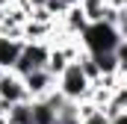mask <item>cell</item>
Masks as SVG:
<instances>
[{
    "instance_id": "1",
    "label": "cell",
    "mask_w": 127,
    "mask_h": 124,
    "mask_svg": "<svg viewBox=\"0 0 127 124\" xmlns=\"http://www.w3.org/2000/svg\"><path fill=\"white\" fill-rule=\"evenodd\" d=\"M56 89H59V94H62L65 100H71V103H83V100H89V94H92V80L83 74L80 62H71L62 74H59Z\"/></svg>"
},
{
    "instance_id": "2",
    "label": "cell",
    "mask_w": 127,
    "mask_h": 124,
    "mask_svg": "<svg viewBox=\"0 0 127 124\" xmlns=\"http://www.w3.org/2000/svg\"><path fill=\"white\" fill-rule=\"evenodd\" d=\"M121 41V35L115 27H109V24H103V21H95V24H89L83 35H80V44H83V50H89V53H106V50H115V44Z\"/></svg>"
},
{
    "instance_id": "3",
    "label": "cell",
    "mask_w": 127,
    "mask_h": 124,
    "mask_svg": "<svg viewBox=\"0 0 127 124\" xmlns=\"http://www.w3.org/2000/svg\"><path fill=\"white\" fill-rule=\"evenodd\" d=\"M47 59H50V44L47 41H24V50L18 56V65L12 68L18 77H27L32 71H41L47 68Z\"/></svg>"
},
{
    "instance_id": "4",
    "label": "cell",
    "mask_w": 127,
    "mask_h": 124,
    "mask_svg": "<svg viewBox=\"0 0 127 124\" xmlns=\"http://www.w3.org/2000/svg\"><path fill=\"white\" fill-rule=\"evenodd\" d=\"M24 86H27L30 100H44V97H50L56 92V77L47 68H41V71H32V74L24 77Z\"/></svg>"
},
{
    "instance_id": "5",
    "label": "cell",
    "mask_w": 127,
    "mask_h": 124,
    "mask_svg": "<svg viewBox=\"0 0 127 124\" xmlns=\"http://www.w3.org/2000/svg\"><path fill=\"white\" fill-rule=\"evenodd\" d=\"M0 100H3L6 106L30 100V94H27V86H24V77H18L15 71H6V74L0 77Z\"/></svg>"
},
{
    "instance_id": "6",
    "label": "cell",
    "mask_w": 127,
    "mask_h": 124,
    "mask_svg": "<svg viewBox=\"0 0 127 124\" xmlns=\"http://www.w3.org/2000/svg\"><path fill=\"white\" fill-rule=\"evenodd\" d=\"M24 50V41L21 38H9V35H0V68L12 71L18 65V56Z\"/></svg>"
},
{
    "instance_id": "7",
    "label": "cell",
    "mask_w": 127,
    "mask_h": 124,
    "mask_svg": "<svg viewBox=\"0 0 127 124\" xmlns=\"http://www.w3.org/2000/svg\"><path fill=\"white\" fill-rule=\"evenodd\" d=\"M6 124H35L32 121V100L12 103V106L6 109Z\"/></svg>"
},
{
    "instance_id": "8",
    "label": "cell",
    "mask_w": 127,
    "mask_h": 124,
    "mask_svg": "<svg viewBox=\"0 0 127 124\" xmlns=\"http://www.w3.org/2000/svg\"><path fill=\"white\" fill-rule=\"evenodd\" d=\"M32 121L35 124H56V106L44 100H32Z\"/></svg>"
},
{
    "instance_id": "9",
    "label": "cell",
    "mask_w": 127,
    "mask_h": 124,
    "mask_svg": "<svg viewBox=\"0 0 127 124\" xmlns=\"http://www.w3.org/2000/svg\"><path fill=\"white\" fill-rule=\"evenodd\" d=\"M97 62V68H100V77H112V74H118V59H115V53L112 50H106V53H92Z\"/></svg>"
},
{
    "instance_id": "10",
    "label": "cell",
    "mask_w": 127,
    "mask_h": 124,
    "mask_svg": "<svg viewBox=\"0 0 127 124\" xmlns=\"http://www.w3.org/2000/svg\"><path fill=\"white\" fill-rule=\"evenodd\" d=\"M77 62H80V68H83V74H86V77L92 80V86H95V83H100V68H97L95 56H92L89 50H83V56H80Z\"/></svg>"
},
{
    "instance_id": "11",
    "label": "cell",
    "mask_w": 127,
    "mask_h": 124,
    "mask_svg": "<svg viewBox=\"0 0 127 124\" xmlns=\"http://www.w3.org/2000/svg\"><path fill=\"white\" fill-rule=\"evenodd\" d=\"M109 3H103V0H83L80 3V9L86 12V18H89V24H95V21H103V9H106Z\"/></svg>"
},
{
    "instance_id": "12",
    "label": "cell",
    "mask_w": 127,
    "mask_h": 124,
    "mask_svg": "<svg viewBox=\"0 0 127 124\" xmlns=\"http://www.w3.org/2000/svg\"><path fill=\"white\" fill-rule=\"evenodd\" d=\"M71 6H74L71 0H47V6H44V9H47V15L59 24L65 15H68V9H71Z\"/></svg>"
},
{
    "instance_id": "13",
    "label": "cell",
    "mask_w": 127,
    "mask_h": 124,
    "mask_svg": "<svg viewBox=\"0 0 127 124\" xmlns=\"http://www.w3.org/2000/svg\"><path fill=\"white\" fill-rule=\"evenodd\" d=\"M112 53H115V59H118V74L124 77V74H127V38H121V41L115 44Z\"/></svg>"
},
{
    "instance_id": "14",
    "label": "cell",
    "mask_w": 127,
    "mask_h": 124,
    "mask_svg": "<svg viewBox=\"0 0 127 124\" xmlns=\"http://www.w3.org/2000/svg\"><path fill=\"white\" fill-rule=\"evenodd\" d=\"M83 124H109V115H106L103 109H97L95 115H89V118H83Z\"/></svg>"
},
{
    "instance_id": "15",
    "label": "cell",
    "mask_w": 127,
    "mask_h": 124,
    "mask_svg": "<svg viewBox=\"0 0 127 124\" xmlns=\"http://www.w3.org/2000/svg\"><path fill=\"white\" fill-rule=\"evenodd\" d=\"M109 3H112L115 9H127V0H109Z\"/></svg>"
},
{
    "instance_id": "16",
    "label": "cell",
    "mask_w": 127,
    "mask_h": 124,
    "mask_svg": "<svg viewBox=\"0 0 127 124\" xmlns=\"http://www.w3.org/2000/svg\"><path fill=\"white\" fill-rule=\"evenodd\" d=\"M12 3H15V0H0V12H3V9H9Z\"/></svg>"
},
{
    "instance_id": "17",
    "label": "cell",
    "mask_w": 127,
    "mask_h": 124,
    "mask_svg": "<svg viewBox=\"0 0 127 124\" xmlns=\"http://www.w3.org/2000/svg\"><path fill=\"white\" fill-rule=\"evenodd\" d=\"M121 86H124V89H127V74H124V77H121Z\"/></svg>"
},
{
    "instance_id": "18",
    "label": "cell",
    "mask_w": 127,
    "mask_h": 124,
    "mask_svg": "<svg viewBox=\"0 0 127 124\" xmlns=\"http://www.w3.org/2000/svg\"><path fill=\"white\" fill-rule=\"evenodd\" d=\"M3 74H6V68H0V77H3Z\"/></svg>"
},
{
    "instance_id": "19",
    "label": "cell",
    "mask_w": 127,
    "mask_h": 124,
    "mask_svg": "<svg viewBox=\"0 0 127 124\" xmlns=\"http://www.w3.org/2000/svg\"><path fill=\"white\" fill-rule=\"evenodd\" d=\"M103 3H109V0H103Z\"/></svg>"
}]
</instances>
